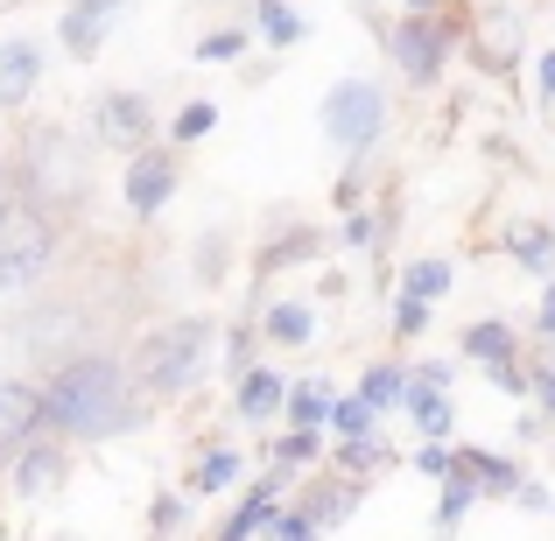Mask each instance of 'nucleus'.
<instances>
[{
	"instance_id": "obj_1",
	"label": "nucleus",
	"mask_w": 555,
	"mask_h": 541,
	"mask_svg": "<svg viewBox=\"0 0 555 541\" xmlns=\"http://www.w3.org/2000/svg\"><path fill=\"white\" fill-rule=\"evenodd\" d=\"M36 394H42V422H50L56 436H78V443H106V436H127L141 422L134 365L113 359V352L64 359Z\"/></svg>"
},
{
	"instance_id": "obj_2",
	"label": "nucleus",
	"mask_w": 555,
	"mask_h": 541,
	"mask_svg": "<svg viewBox=\"0 0 555 541\" xmlns=\"http://www.w3.org/2000/svg\"><path fill=\"white\" fill-rule=\"evenodd\" d=\"M14 197L56 226L64 211H78V204L92 197V149H85L70 127H28V134H22V183H14Z\"/></svg>"
},
{
	"instance_id": "obj_3",
	"label": "nucleus",
	"mask_w": 555,
	"mask_h": 541,
	"mask_svg": "<svg viewBox=\"0 0 555 541\" xmlns=\"http://www.w3.org/2000/svg\"><path fill=\"white\" fill-rule=\"evenodd\" d=\"M211 359H218L211 317H169V324H155L149 338L134 345V387L155 394V401H177V394H190L211 373Z\"/></svg>"
},
{
	"instance_id": "obj_4",
	"label": "nucleus",
	"mask_w": 555,
	"mask_h": 541,
	"mask_svg": "<svg viewBox=\"0 0 555 541\" xmlns=\"http://www.w3.org/2000/svg\"><path fill=\"white\" fill-rule=\"evenodd\" d=\"M56 260V226L42 211H28L22 197H0V296L42 282Z\"/></svg>"
},
{
	"instance_id": "obj_5",
	"label": "nucleus",
	"mask_w": 555,
	"mask_h": 541,
	"mask_svg": "<svg viewBox=\"0 0 555 541\" xmlns=\"http://www.w3.org/2000/svg\"><path fill=\"white\" fill-rule=\"evenodd\" d=\"M317 120H324L331 149H345V155L366 163V149L387 134V92H379L373 78H338L324 92V106H317Z\"/></svg>"
},
{
	"instance_id": "obj_6",
	"label": "nucleus",
	"mask_w": 555,
	"mask_h": 541,
	"mask_svg": "<svg viewBox=\"0 0 555 541\" xmlns=\"http://www.w3.org/2000/svg\"><path fill=\"white\" fill-rule=\"evenodd\" d=\"M387 50L393 64H401L408 85H436L450 64V22L443 14H401V22L387 28Z\"/></svg>"
},
{
	"instance_id": "obj_7",
	"label": "nucleus",
	"mask_w": 555,
	"mask_h": 541,
	"mask_svg": "<svg viewBox=\"0 0 555 541\" xmlns=\"http://www.w3.org/2000/svg\"><path fill=\"white\" fill-rule=\"evenodd\" d=\"M149 134H155V106H149V92H127V85H113V92H99V99H92V141H99V149H127V155H141V149H149Z\"/></svg>"
},
{
	"instance_id": "obj_8",
	"label": "nucleus",
	"mask_w": 555,
	"mask_h": 541,
	"mask_svg": "<svg viewBox=\"0 0 555 541\" xmlns=\"http://www.w3.org/2000/svg\"><path fill=\"white\" fill-rule=\"evenodd\" d=\"M177 183H183L177 149H141L134 163H127V177H120V197H127V211H134V218H155L169 197H177Z\"/></svg>"
},
{
	"instance_id": "obj_9",
	"label": "nucleus",
	"mask_w": 555,
	"mask_h": 541,
	"mask_svg": "<svg viewBox=\"0 0 555 541\" xmlns=\"http://www.w3.org/2000/svg\"><path fill=\"white\" fill-rule=\"evenodd\" d=\"M42 429V394L28 379H0V464L22 458V443H36Z\"/></svg>"
},
{
	"instance_id": "obj_10",
	"label": "nucleus",
	"mask_w": 555,
	"mask_h": 541,
	"mask_svg": "<svg viewBox=\"0 0 555 541\" xmlns=\"http://www.w3.org/2000/svg\"><path fill=\"white\" fill-rule=\"evenodd\" d=\"M36 85H42V42L28 36L0 42V113H22L36 99Z\"/></svg>"
},
{
	"instance_id": "obj_11",
	"label": "nucleus",
	"mask_w": 555,
	"mask_h": 541,
	"mask_svg": "<svg viewBox=\"0 0 555 541\" xmlns=\"http://www.w3.org/2000/svg\"><path fill=\"white\" fill-rule=\"evenodd\" d=\"M113 14H120V0H70L64 22H56V36H64L70 56H99V42H106Z\"/></svg>"
},
{
	"instance_id": "obj_12",
	"label": "nucleus",
	"mask_w": 555,
	"mask_h": 541,
	"mask_svg": "<svg viewBox=\"0 0 555 541\" xmlns=\"http://www.w3.org/2000/svg\"><path fill=\"white\" fill-rule=\"evenodd\" d=\"M274 514H282V472H268L260 486H246L240 514H232L211 541H254V534H268V520H274Z\"/></svg>"
},
{
	"instance_id": "obj_13",
	"label": "nucleus",
	"mask_w": 555,
	"mask_h": 541,
	"mask_svg": "<svg viewBox=\"0 0 555 541\" xmlns=\"http://www.w3.org/2000/svg\"><path fill=\"white\" fill-rule=\"evenodd\" d=\"M64 464H70L64 443H22V458H14V492H22V500L56 492V486H64Z\"/></svg>"
},
{
	"instance_id": "obj_14",
	"label": "nucleus",
	"mask_w": 555,
	"mask_h": 541,
	"mask_svg": "<svg viewBox=\"0 0 555 541\" xmlns=\"http://www.w3.org/2000/svg\"><path fill=\"white\" fill-rule=\"evenodd\" d=\"M359 478H317L310 492H302V514H310V528L317 534H331V528H345L352 520V506H359Z\"/></svg>"
},
{
	"instance_id": "obj_15",
	"label": "nucleus",
	"mask_w": 555,
	"mask_h": 541,
	"mask_svg": "<svg viewBox=\"0 0 555 541\" xmlns=\"http://www.w3.org/2000/svg\"><path fill=\"white\" fill-rule=\"evenodd\" d=\"M282 401H288V379L274 373V365H254V373H240V422H268V415H282Z\"/></svg>"
},
{
	"instance_id": "obj_16",
	"label": "nucleus",
	"mask_w": 555,
	"mask_h": 541,
	"mask_svg": "<svg viewBox=\"0 0 555 541\" xmlns=\"http://www.w3.org/2000/svg\"><path fill=\"white\" fill-rule=\"evenodd\" d=\"M457 464L472 472L478 492H492V500H514V492L528 486V472H520L514 458H492V450H457Z\"/></svg>"
},
{
	"instance_id": "obj_17",
	"label": "nucleus",
	"mask_w": 555,
	"mask_h": 541,
	"mask_svg": "<svg viewBox=\"0 0 555 541\" xmlns=\"http://www.w3.org/2000/svg\"><path fill=\"white\" fill-rule=\"evenodd\" d=\"M331 408H338L331 379H296V387H288V401H282V415H288V429H317V436H324Z\"/></svg>"
},
{
	"instance_id": "obj_18",
	"label": "nucleus",
	"mask_w": 555,
	"mask_h": 541,
	"mask_svg": "<svg viewBox=\"0 0 555 541\" xmlns=\"http://www.w3.org/2000/svg\"><path fill=\"white\" fill-rule=\"evenodd\" d=\"M464 359H478L492 373V365H514V324L506 317H478L472 331H464Z\"/></svg>"
},
{
	"instance_id": "obj_19",
	"label": "nucleus",
	"mask_w": 555,
	"mask_h": 541,
	"mask_svg": "<svg viewBox=\"0 0 555 541\" xmlns=\"http://www.w3.org/2000/svg\"><path fill=\"white\" fill-rule=\"evenodd\" d=\"M260 338H274V345H310L317 338V310H310V302H268V310H260Z\"/></svg>"
},
{
	"instance_id": "obj_20",
	"label": "nucleus",
	"mask_w": 555,
	"mask_h": 541,
	"mask_svg": "<svg viewBox=\"0 0 555 541\" xmlns=\"http://www.w3.org/2000/svg\"><path fill=\"white\" fill-rule=\"evenodd\" d=\"M254 22H260V36H268V50H296V42L310 36V22H302L288 0H254Z\"/></svg>"
},
{
	"instance_id": "obj_21",
	"label": "nucleus",
	"mask_w": 555,
	"mask_h": 541,
	"mask_svg": "<svg viewBox=\"0 0 555 541\" xmlns=\"http://www.w3.org/2000/svg\"><path fill=\"white\" fill-rule=\"evenodd\" d=\"M450 296V260H408L401 268V302H443Z\"/></svg>"
},
{
	"instance_id": "obj_22",
	"label": "nucleus",
	"mask_w": 555,
	"mask_h": 541,
	"mask_svg": "<svg viewBox=\"0 0 555 541\" xmlns=\"http://www.w3.org/2000/svg\"><path fill=\"white\" fill-rule=\"evenodd\" d=\"M506 254L548 282V274H555V232L548 226H514V232H506Z\"/></svg>"
},
{
	"instance_id": "obj_23",
	"label": "nucleus",
	"mask_w": 555,
	"mask_h": 541,
	"mask_svg": "<svg viewBox=\"0 0 555 541\" xmlns=\"http://www.w3.org/2000/svg\"><path fill=\"white\" fill-rule=\"evenodd\" d=\"M240 472H246V458H240V450L211 443V450H204L197 464H190V492H225V486H232Z\"/></svg>"
},
{
	"instance_id": "obj_24",
	"label": "nucleus",
	"mask_w": 555,
	"mask_h": 541,
	"mask_svg": "<svg viewBox=\"0 0 555 541\" xmlns=\"http://www.w3.org/2000/svg\"><path fill=\"white\" fill-rule=\"evenodd\" d=\"M331 464H338V478H359V486H366V472H387V443H379V436H359V443L331 450Z\"/></svg>"
},
{
	"instance_id": "obj_25",
	"label": "nucleus",
	"mask_w": 555,
	"mask_h": 541,
	"mask_svg": "<svg viewBox=\"0 0 555 541\" xmlns=\"http://www.w3.org/2000/svg\"><path fill=\"white\" fill-rule=\"evenodd\" d=\"M401 394H408V373H401V365H366V379H359V401H366L373 415L401 408Z\"/></svg>"
},
{
	"instance_id": "obj_26",
	"label": "nucleus",
	"mask_w": 555,
	"mask_h": 541,
	"mask_svg": "<svg viewBox=\"0 0 555 541\" xmlns=\"http://www.w3.org/2000/svg\"><path fill=\"white\" fill-rule=\"evenodd\" d=\"M274 472H310L317 458H324V436L317 429H288V436H274Z\"/></svg>"
},
{
	"instance_id": "obj_27",
	"label": "nucleus",
	"mask_w": 555,
	"mask_h": 541,
	"mask_svg": "<svg viewBox=\"0 0 555 541\" xmlns=\"http://www.w3.org/2000/svg\"><path fill=\"white\" fill-rule=\"evenodd\" d=\"M478 500H486V492H478V486H472V472H464V464H457V472H450V478H443V506H436V528H443V534H450V528H457V520H464V514H472V506H478Z\"/></svg>"
},
{
	"instance_id": "obj_28",
	"label": "nucleus",
	"mask_w": 555,
	"mask_h": 541,
	"mask_svg": "<svg viewBox=\"0 0 555 541\" xmlns=\"http://www.w3.org/2000/svg\"><path fill=\"white\" fill-rule=\"evenodd\" d=\"M211 127H218V106H211V99H190L177 120H169V141H177V149H190V141H204Z\"/></svg>"
},
{
	"instance_id": "obj_29",
	"label": "nucleus",
	"mask_w": 555,
	"mask_h": 541,
	"mask_svg": "<svg viewBox=\"0 0 555 541\" xmlns=\"http://www.w3.org/2000/svg\"><path fill=\"white\" fill-rule=\"evenodd\" d=\"M324 429H338V443H359V436H373V408L352 394V401H338V408H331V422H324Z\"/></svg>"
},
{
	"instance_id": "obj_30",
	"label": "nucleus",
	"mask_w": 555,
	"mask_h": 541,
	"mask_svg": "<svg viewBox=\"0 0 555 541\" xmlns=\"http://www.w3.org/2000/svg\"><path fill=\"white\" fill-rule=\"evenodd\" d=\"M310 254H317V232H288V240H274L268 254H260V268L282 274V268H296V260H310Z\"/></svg>"
},
{
	"instance_id": "obj_31",
	"label": "nucleus",
	"mask_w": 555,
	"mask_h": 541,
	"mask_svg": "<svg viewBox=\"0 0 555 541\" xmlns=\"http://www.w3.org/2000/svg\"><path fill=\"white\" fill-rule=\"evenodd\" d=\"M240 50H246V28H218V36L197 42V64H232Z\"/></svg>"
},
{
	"instance_id": "obj_32",
	"label": "nucleus",
	"mask_w": 555,
	"mask_h": 541,
	"mask_svg": "<svg viewBox=\"0 0 555 541\" xmlns=\"http://www.w3.org/2000/svg\"><path fill=\"white\" fill-rule=\"evenodd\" d=\"M225 254H232L225 232H204L197 240V282H218V274H225Z\"/></svg>"
},
{
	"instance_id": "obj_33",
	"label": "nucleus",
	"mask_w": 555,
	"mask_h": 541,
	"mask_svg": "<svg viewBox=\"0 0 555 541\" xmlns=\"http://www.w3.org/2000/svg\"><path fill=\"white\" fill-rule=\"evenodd\" d=\"M268 541H317V528H310V514H302V506H282V514L268 520Z\"/></svg>"
},
{
	"instance_id": "obj_34",
	"label": "nucleus",
	"mask_w": 555,
	"mask_h": 541,
	"mask_svg": "<svg viewBox=\"0 0 555 541\" xmlns=\"http://www.w3.org/2000/svg\"><path fill=\"white\" fill-rule=\"evenodd\" d=\"M415 472L422 478H450V472H457V450H450V443H422L415 450Z\"/></svg>"
},
{
	"instance_id": "obj_35",
	"label": "nucleus",
	"mask_w": 555,
	"mask_h": 541,
	"mask_svg": "<svg viewBox=\"0 0 555 541\" xmlns=\"http://www.w3.org/2000/svg\"><path fill=\"white\" fill-rule=\"evenodd\" d=\"M149 528H155V534H177V528H183V492H163V500L149 506Z\"/></svg>"
},
{
	"instance_id": "obj_36",
	"label": "nucleus",
	"mask_w": 555,
	"mask_h": 541,
	"mask_svg": "<svg viewBox=\"0 0 555 541\" xmlns=\"http://www.w3.org/2000/svg\"><path fill=\"white\" fill-rule=\"evenodd\" d=\"M225 365L232 373H254V331H225Z\"/></svg>"
},
{
	"instance_id": "obj_37",
	"label": "nucleus",
	"mask_w": 555,
	"mask_h": 541,
	"mask_svg": "<svg viewBox=\"0 0 555 541\" xmlns=\"http://www.w3.org/2000/svg\"><path fill=\"white\" fill-rule=\"evenodd\" d=\"M379 232H387V226H379L373 211H352V218H345V246H373Z\"/></svg>"
},
{
	"instance_id": "obj_38",
	"label": "nucleus",
	"mask_w": 555,
	"mask_h": 541,
	"mask_svg": "<svg viewBox=\"0 0 555 541\" xmlns=\"http://www.w3.org/2000/svg\"><path fill=\"white\" fill-rule=\"evenodd\" d=\"M393 331H401V338H422V331H429V310H422V302H393Z\"/></svg>"
},
{
	"instance_id": "obj_39",
	"label": "nucleus",
	"mask_w": 555,
	"mask_h": 541,
	"mask_svg": "<svg viewBox=\"0 0 555 541\" xmlns=\"http://www.w3.org/2000/svg\"><path fill=\"white\" fill-rule=\"evenodd\" d=\"M534 408H542V422H555V373H548V365L534 373Z\"/></svg>"
},
{
	"instance_id": "obj_40",
	"label": "nucleus",
	"mask_w": 555,
	"mask_h": 541,
	"mask_svg": "<svg viewBox=\"0 0 555 541\" xmlns=\"http://www.w3.org/2000/svg\"><path fill=\"white\" fill-rule=\"evenodd\" d=\"M534 324H542V338H555V274L542 282V310H534Z\"/></svg>"
},
{
	"instance_id": "obj_41",
	"label": "nucleus",
	"mask_w": 555,
	"mask_h": 541,
	"mask_svg": "<svg viewBox=\"0 0 555 541\" xmlns=\"http://www.w3.org/2000/svg\"><path fill=\"white\" fill-rule=\"evenodd\" d=\"M534 92L555 99V50H542V64H534Z\"/></svg>"
},
{
	"instance_id": "obj_42",
	"label": "nucleus",
	"mask_w": 555,
	"mask_h": 541,
	"mask_svg": "<svg viewBox=\"0 0 555 541\" xmlns=\"http://www.w3.org/2000/svg\"><path fill=\"white\" fill-rule=\"evenodd\" d=\"M514 500H520V506H528V514H548V492H542V486H534V478H528V486H520V492H514Z\"/></svg>"
},
{
	"instance_id": "obj_43",
	"label": "nucleus",
	"mask_w": 555,
	"mask_h": 541,
	"mask_svg": "<svg viewBox=\"0 0 555 541\" xmlns=\"http://www.w3.org/2000/svg\"><path fill=\"white\" fill-rule=\"evenodd\" d=\"M408 14H443V0H408Z\"/></svg>"
},
{
	"instance_id": "obj_44",
	"label": "nucleus",
	"mask_w": 555,
	"mask_h": 541,
	"mask_svg": "<svg viewBox=\"0 0 555 541\" xmlns=\"http://www.w3.org/2000/svg\"><path fill=\"white\" fill-rule=\"evenodd\" d=\"M0 197H8V169H0Z\"/></svg>"
}]
</instances>
